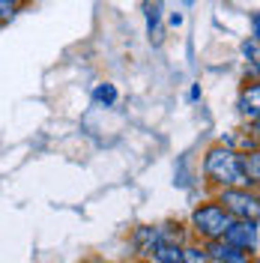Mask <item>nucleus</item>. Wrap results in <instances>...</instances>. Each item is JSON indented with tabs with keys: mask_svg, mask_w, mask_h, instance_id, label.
<instances>
[{
	"mask_svg": "<svg viewBox=\"0 0 260 263\" xmlns=\"http://www.w3.org/2000/svg\"><path fill=\"white\" fill-rule=\"evenodd\" d=\"M203 177L218 189H233V185L248 189L243 174V153L225 144H215L203 153Z\"/></svg>",
	"mask_w": 260,
	"mask_h": 263,
	"instance_id": "1",
	"label": "nucleus"
},
{
	"mask_svg": "<svg viewBox=\"0 0 260 263\" xmlns=\"http://www.w3.org/2000/svg\"><path fill=\"white\" fill-rule=\"evenodd\" d=\"M228 224H230V215L221 210L218 200H203V203H197L195 210H192V218H189L192 233H195L197 239H203V242L221 239L225 230H228Z\"/></svg>",
	"mask_w": 260,
	"mask_h": 263,
	"instance_id": "2",
	"label": "nucleus"
},
{
	"mask_svg": "<svg viewBox=\"0 0 260 263\" xmlns=\"http://www.w3.org/2000/svg\"><path fill=\"white\" fill-rule=\"evenodd\" d=\"M221 210L230 215V218H257L260 213V200L254 189H243V185H233V189H218V197Z\"/></svg>",
	"mask_w": 260,
	"mask_h": 263,
	"instance_id": "3",
	"label": "nucleus"
},
{
	"mask_svg": "<svg viewBox=\"0 0 260 263\" xmlns=\"http://www.w3.org/2000/svg\"><path fill=\"white\" fill-rule=\"evenodd\" d=\"M230 248L245 251L251 257H257V246H260V230H257V218H230L228 230L221 236Z\"/></svg>",
	"mask_w": 260,
	"mask_h": 263,
	"instance_id": "4",
	"label": "nucleus"
},
{
	"mask_svg": "<svg viewBox=\"0 0 260 263\" xmlns=\"http://www.w3.org/2000/svg\"><path fill=\"white\" fill-rule=\"evenodd\" d=\"M162 242V228L159 224H141V228L132 230V248H135V254L138 257H144L150 260V254H153V248Z\"/></svg>",
	"mask_w": 260,
	"mask_h": 263,
	"instance_id": "5",
	"label": "nucleus"
},
{
	"mask_svg": "<svg viewBox=\"0 0 260 263\" xmlns=\"http://www.w3.org/2000/svg\"><path fill=\"white\" fill-rule=\"evenodd\" d=\"M182 257V246L179 242H159V246L153 248V254H150V263H179Z\"/></svg>",
	"mask_w": 260,
	"mask_h": 263,
	"instance_id": "6",
	"label": "nucleus"
},
{
	"mask_svg": "<svg viewBox=\"0 0 260 263\" xmlns=\"http://www.w3.org/2000/svg\"><path fill=\"white\" fill-rule=\"evenodd\" d=\"M144 12H146V30H150V36L162 39V0H146Z\"/></svg>",
	"mask_w": 260,
	"mask_h": 263,
	"instance_id": "7",
	"label": "nucleus"
},
{
	"mask_svg": "<svg viewBox=\"0 0 260 263\" xmlns=\"http://www.w3.org/2000/svg\"><path fill=\"white\" fill-rule=\"evenodd\" d=\"M257 96H260V90H257V84H251L248 90H243V96H239V114L245 117V120H257Z\"/></svg>",
	"mask_w": 260,
	"mask_h": 263,
	"instance_id": "8",
	"label": "nucleus"
},
{
	"mask_svg": "<svg viewBox=\"0 0 260 263\" xmlns=\"http://www.w3.org/2000/svg\"><path fill=\"white\" fill-rule=\"evenodd\" d=\"M179 263H210V254L203 242H182V257Z\"/></svg>",
	"mask_w": 260,
	"mask_h": 263,
	"instance_id": "9",
	"label": "nucleus"
},
{
	"mask_svg": "<svg viewBox=\"0 0 260 263\" xmlns=\"http://www.w3.org/2000/svg\"><path fill=\"white\" fill-rule=\"evenodd\" d=\"M117 96H120V93H117V87L114 84H96V90H93V99H96L99 105H105V108H111V105H117Z\"/></svg>",
	"mask_w": 260,
	"mask_h": 263,
	"instance_id": "10",
	"label": "nucleus"
},
{
	"mask_svg": "<svg viewBox=\"0 0 260 263\" xmlns=\"http://www.w3.org/2000/svg\"><path fill=\"white\" fill-rule=\"evenodd\" d=\"M243 57L245 60H248V63H251V72H254V69H257V39H245L243 42Z\"/></svg>",
	"mask_w": 260,
	"mask_h": 263,
	"instance_id": "11",
	"label": "nucleus"
},
{
	"mask_svg": "<svg viewBox=\"0 0 260 263\" xmlns=\"http://www.w3.org/2000/svg\"><path fill=\"white\" fill-rule=\"evenodd\" d=\"M221 263H254L251 254H245V251H236V248H230L228 254L221 257Z\"/></svg>",
	"mask_w": 260,
	"mask_h": 263,
	"instance_id": "12",
	"label": "nucleus"
},
{
	"mask_svg": "<svg viewBox=\"0 0 260 263\" xmlns=\"http://www.w3.org/2000/svg\"><path fill=\"white\" fill-rule=\"evenodd\" d=\"M257 36H260V15L251 12V39H257Z\"/></svg>",
	"mask_w": 260,
	"mask_h": 263,
	"instance_id": "13",
	"label": "nucleus"
},
{
	"mask_svg": "<svg viewBox=\"0 0 260 263\" xmlns=\"http://www.w3.org/2000/svg\"><path fill=\"white\" fill-rule=\"evenodd\" d=\"M168 21H171V27H179V24H182L185 18H182V12H174V15L168 18Z\"/></svg>",
	"mask_w": 260,
	"mask_h": 263,
	"instance_id": "14",
	"label": "nucleus"
},
{
	"mask_svg": "<svg viewBox=\"0 0 260 263\" xmlns=\"http://www.w3.org/2000/svg\"><path fill=\"white\" fill-rule=\"evenodd\" d=\"M182 3H185V6H192V3H195V0H182Z\"/></svg>",
	"mask_w": 260,
	"mask_h": 263,
	"instance_id": "15",
	"label": "nucleus"
},
{
	"mask_svg": "<svg viewBox=\"0 0 260 263\" xmlns=\"http://www.w3.org/2000/svg\"><path fill=\"white\" fill-rule=\"evenodd\" d=\"M0 27H3V21H0Z\"/></svg>",
	"mask_w": 260,
	"mask_h": 263,
	"instance_id": "16",
	"label": "nucleus"
},
{
	"mask_svg": "<svg viewBox=\"0 0 260 263\" xmlns=\"http://www.w3.org/2000/svg\"><path fill=\"white\" fill-rule=\"evenodd\" d=\"M12 3H15V0H12Z\"/></svg>",
	"mask_w": 260,
	"mask_h": 263,
	"instance_id": "17",
	"label": "nucleus"
}]
</instances>
